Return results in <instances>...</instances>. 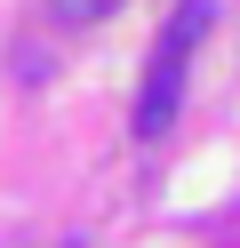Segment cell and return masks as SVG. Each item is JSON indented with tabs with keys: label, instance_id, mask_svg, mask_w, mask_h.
Wrapping results in <instances>:
<instances>
[{
	"label": "cell",
	"instance_id": "1",
	"mask_svg": "<svg viewBox=\"0 0 240 248\" xmlns=\"http://www.w3.org/2000/svg\"><path fill=\"white\" fill-rule=\"evenodd\" d=\"M208 16H216V0H184V8L168 16V32H160L152 64H144V88H136V136H144V144L176 128V104H184V64H192V48H200Z\"/></svg>",
	"mask_w": 240,
	"mask_h": 248
},
{
	"label": "cell",
	"instance_id": "2",
	"mask_svg": "<svg viewBox=\"0 0 240 248\" xmlns=\"http://www.w3.org/2000/svg\"><path fill=\"white\" fill-rule=\"evenodd\" d=\"M48 8H56L64 24H96V16H112L120 0H48Z\"/></svg>",
	"mask_w": 240,
	"mask_h": 248
},
{
	"label": "cell",
	"instance_id": "3",
	"mask_svg": "<svg viewBox=\"0 0 240 248\" xmlns=\"http://www.w3.org/2000/svg\"><path fill=\"white\" fill-rule=\"evenodd\" d=\"M64 248H80V240H64Z\"/></svg>",
	"mask_w": 240,
	"mask_h": 248
}]
</instances>
